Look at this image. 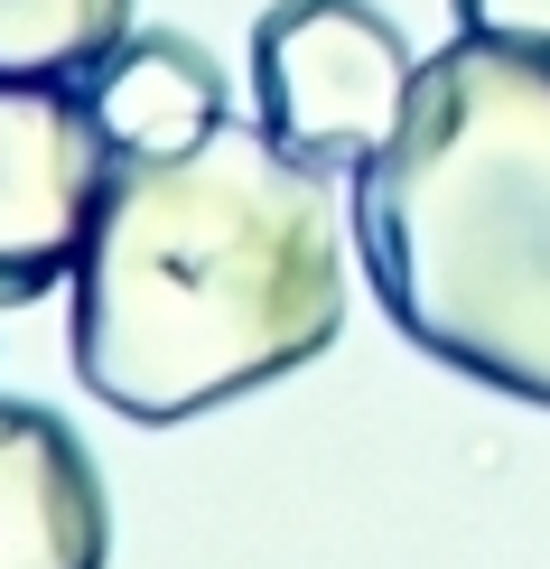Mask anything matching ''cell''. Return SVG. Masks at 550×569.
I'll use <instances>...</instances> for the list:
<instances>
[{"mask_svg":"<svg viewBox=\"0 0 550 569\" xmlns=\"http://www.w3.org/2000/svg\"><path fill=\"white\" fill-rule=\"evenodd\" d=\"M76 373L103 411L178 430L337 346L346 233L271 131L112 159L76 252Z\"/></svg>","mask_w":550,"mask_h":569,"instance_id":"6da1fadb","label":"cell"},{"mask_svg":"<svg viewBox=\"0 0 550 569\" xmlns=\"http://www.w3.org/2000/svg\"><path fill=\"white\" fill-rule=\"evenodd\" d=\"M354 252L429 365L550 411V57L448 38L354 169Z\"/></svg>","mask_w":550,"mask_h":569,"instance_id":"7a4b0ae2","label":"cell"},{"mask_svg":"<svg viewBox=\"0 0 550 569\" xmlns=\"http://www.w3.org/2000/svg\"><path fill=\"white\" fill-rule=\"evenodd\" d=\"M411 38L373 0H271L252 29V112L299 169H364L411 112Z\"/></svg>","mask_w":550,"mask_h":569,"instance_id":"3957f363","label":"cell"},{"mask_svg":"<svg viewBox=\"0 0 550 569\" xmlns=\"http://www.w3.org/2000/svg\"><path fill=\"white\" fill-rule=\"evenodd\" d=\"M112 140L84 84H0V308L76 280Z\"/></svg>","mask_w":550,"mask_h":569,"instance_id":"277c9868","label":"cell"},{"mask_svg":"<svg viewBox=\"0 0 550 569\" xmlns=\"http://www.w3.org/2000/svg\"><path fill=\"white\" fill-rule=\"evenodd\" d=\"M103 467L47 401H0V569H103Z\"/></svg>","mask_w":550,"mask_h":569,"instance_id":"5b68a950","label":"cell"},{"mask_svg":"<svg viewBox=\"0 0 550 569\" xmlns=\"http://www.w3.org/2000/svg\"><path fill=\"white\" fill-rule=\"evenodd\" d=\"M112 159H169L224 131V66L187 29H140L84 76Z\"/></svg>","mask_w":550,"mask_h":569,"instance_id":"8992f818","label":"cell"},{"mask_svg":"<svg viewBox=\"0 0 550 569\" xmlns=\"http://www.w3.org/2000/svg\"><path fill=\"white\" fill-rule=\"evenodd\" d=\"M131 38V0H0V84H84Z\"/></svg>","mask_w":550,"mask_h":569,"instance_id":"52a82bcc","label":"cell"},{"mask_svg":"<svg viewBox=\"0 0 550 569\" xmlns=\"http://www.w3.org/2000/svg\"><path fill=\"white\" fill-rule=\"evenodd\" d=\"M448 19H458L467 38H494V47H532V57H550V0H448Z\"/></svg>","mask_w":550,"mask_h":569,"instance_id":"ba28073f","label":"cell"}]
</instances>
